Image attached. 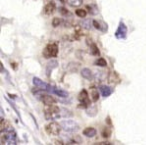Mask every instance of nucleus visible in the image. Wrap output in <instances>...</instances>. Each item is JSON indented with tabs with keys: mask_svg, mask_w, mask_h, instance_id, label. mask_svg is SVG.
<instances>
[{
	"mask_svg": "<svg viewBox=\"0 0 146 145\" xmlns=\"http://www.w3.org/2000/svg\"><path fill=\"white\" fill-rule=\"evenodd\" d=\"M43 57L44 58H53V57H56L58 54V45L55 44V43H50V44H47L45 46V48L43 49Z\"/></svg>",
	"mask_w": 146,
	"mask_h": 145,
	"instance_id": "nucleus-1",
	"label": "nucleus"
},
{
	"mask_svg": "<svg viewBox=\"0 0 146 145\" xmlns=\"http://www.w3.org/2000/svg\"><path fill=\"white\" fill-rule=\"evenodd\" d=\"M45 131L47 134L51 136H58L61 132V126L56 122H50L45 125Z\"/></svg>",
	"mask_w": 146,
	"mask_h": 145,
	"instance_id": "nucleus-2",
	"label": "nucleus"
},
{
	"mask_svg": "<svg viewBox=\"0 0 146 145\" xmlns=\"http://www.w3.org/2000/svg\"><path fill=\"white\" fill-rule=\"evenodd\" d=\"M59 111H60L59 107L55 106L54 104L46 105V107H45V109H44L45 117H46V119H53V117L56 114H58Z\"/></svg>",
	"mask_w": 146,
	"mask_h": 145,
	"instance_id": "nucleus-3",
	"label": "nucleus"
},
{
	"mask_svg": "<svg viewBox=\"0 0 146 145\" xmlns=\"http://www.w3.org/2000/svg\"><path fill=\"white\" fill-rule=\"evenodd\" d=\"M78 100H79L84 106H88V105L90 104L89 97H88V92L85 89L81 90V92L79 93V95H78Z\"/></svg>",
	"mask_w": 146,
	"mask_h": 145,
	"instance_id": "nucleus-4",
	"label": "nucleus"
},
{
	"mask_svg": "<svg viewBox=\"0 0 146 145\" xmlns=\"http://www.w3.org/2000/svg\"><path fill=\"white\" fill-rule=\"evenodd\" d=\"M39 99H40L41 102H43L45 105H52L56 103V99L49 94H41L40 96H39Z\"/></svg>",
	"mask_w": 146,
	"mask_h": 145,
	"instance_id": "nucleus-5",
	"label": "nucleus"
},
{
	"mask_svg": "<svg viewBox=\"0 0 146 145\" xmlns=\"http://www.w3.org/2000/svg\"><path fill=\"white\" fill-rule=\"evenodd\" d=\"M55 10H56V5H55V3L53 2V1H50V2H48L44 6V13H45V15H48V16H50V15L54 14Z\"/></svg>",
	"mask_w": 146,
	"mask_h": 145,
	"instance_id": "nucleus-6",
	"label": "nucleus"
},
{
	"mask_svg": "<svg viewBox=\"0 0 146 145\" xmlns=\"http://www.w3.org/2000/svg\"><path fill=\"white\" fill-rule=\"evenodd\" d=\"M96 133H97V131H96V129L93 128V127H86V128L82 131V134H83L84 136L90 137V138L95 136Z\"/></svg>",
	"mask_w": 146,
	"mask_h": 145,
	"instance_id": "nucleus-7",
	"label": "nucleus"
},
{
	"mask_svg": "<svg viewBox=\"0 0 146 145\" xmlns=\"http://www.w3.org/2000/svg\"><path fill=\"white\" fill-rule=\"evenodd\" d=\"M89 49H90V53L91 55H94V56H99L100 55V51L98 49L97 45L93 42H90L89 43Z\"/></svg>",
	"mask_w": 146,
	"mask_h": 145,
	"instance_id": "nucleus-8",
	"label": "nucleus"
},
{
	"mask_svg": "<svg viewBox=\"0 0 146 145\" xmlns=\"http://www.w3.org/2000/svg\"><path fill=\"white\" fill-rule=\"evenodd\" d=\"M75 14L77 15L78 17H80V18H84V17H85L86 15H87V12H86L85 9L79 8V9H76Z\"/></svg>",
	"mask_w": 146,
	"mask_h": 145,
	"instance_id": "nucleus-9",
	"label": "nucleus"
},
{
	"mask_svg": "<svg viewBox=\"0 0 146 145\" xmlns=\"http://www.w3.org/2000/svg\"><path fill=\"white\" fill-rule=\"evenodd\" d=\"M8 126H9V122L7 120H5L4 118H2V120H1V122H0V131L3 132Z\"/></svg>",
	"mask_w": 146,
	"mask_h": 145,
	"instance_id": "nucleus-10",
	"label": "nucleus"
},
{
	"mask_svg": "<svg viewBox=\"0 0 146 145\" xmlns=\"http://www.w3.org/2000/svg\"><path fill=\"white\" fill-rule=\"evenodd\" d=\"M91 96H92V101H93V102H96V101L99 99V93L93 89V90L91 91Z\"/></svg>",
	"mask_w": 146,
	"mask_h": 145,
	"instance_id": "nucleus-11",
	"label": "nucleus"
},
{
	"mask_svg": "<svg viewBox=\"0 0 146 145\" xmlns=\"http://www.w3.org/2000/svg\"><path fill=\"white\" fill-rule=\"evenodd\" d=\"M95 65H97V66H106V60L104 58H99L97 61L95 62Z\"/></svg>",
	"mask_w": 146,
	"mask_h": 145,
	"instance_id": "nucleus-12",
	"label": "nucleus"
},
{
	"mask_svg": "<svg viewBox=\"0 0 146 145\" xmlns=\"http://www.w3.org/2000/svg\"><path fill=\"white\" fill-rule=\"evenodd\" d=\"M110 133H111V131H110V129L105 128L103 131H102V136L105 137V138H108V137L110 136Z\"/></svg>",
	"mask_w": 146,
	"mask_h": 145,
	"instance_id": "nucleus-13",
	"label": "nucleus"
},
{
	"mask_svg": "<svg viewBox=\"0 0 146 145\" xmlns=\"http://www.w3.org/2000/svg\"><path fill=\"white\" fill-rule=\"evenodd\" d=\"M60 19L59 18H54L53 19V21H52V25L54 27H56V26H59V25H60Z\"/></svg>",
	"mask_w": 146,
	"mask_h": 145,
	"instance_id": "nucleus-14",
	"label": "nucleus"
},
{
	"mask_svg": "<svg viewBox=\"0 0 146 145\" xmlns=\"http://www.w3.org/2000/svg\"><path fill=\"white\" fill-rule=\"evenodd\" d=\"M54 143L55 144H63V142L60 140H54Z\"/></svg>",
	"mask_w": 146,
	"mask_h": 145,
	"instance_id": "nucleus-15",
	"label": "nucleus"
},
{
	"mask_svg": "<svg viewBox=\"0 0 146 145\" xmlns=\"http://www.w3.org/2000/svg\"><path fill=\"white\" fill-rule=\"evenodd\" d=\"M97 144H101V145H110V143H108V142H101V143H97Z\"/></svg>",
	"mask_w": 146,
	"mask_h": 145,
	"instance_id": "nucleus-16",
	"label": "nucleus"
}]
</instances>
